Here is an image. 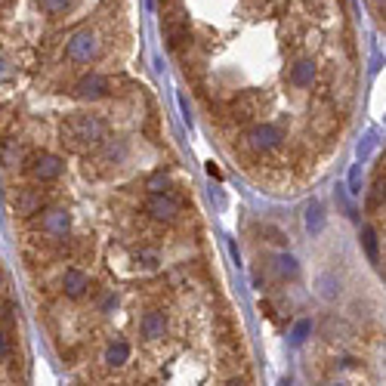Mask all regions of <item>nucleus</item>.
Segmentation results:
<instances>
[{
	"instance_id": "obj_1",
	"label": "nucleus",
	"mask_w": 386,
	"mask_h": 386,
	"mask_svg": "<svg viewBox=\"0 0 386 386\" xmlns=\"http://www.w3.org/2000/svg\"><path fill=\"white\" fill-rule=\"evenodd\" d=\"M62 143L75 151H90V149H99L105 143V124L99 115H71L68 121L62 124Z\"/></svg>"
},
{
	"instance_id": "obj_2",
	"label": "nucleus",
	"mask_w": 386,
	"mask_h": 386,
	"mask_svg": "<svg viewBox=\"0 0 386 386\" xmlns=\"http://www.w3.org/2000/svg\"><path fill=\"white\" fill-rule=\"evenodd\" d=\"M284 143V133L275 127V124H254L248 133H244V145H248L254 155H269L278 145Z\"/></svg>"
},
{
	"instance_id": "obj_3",
	"label": "nucleus",
	"mask_w": 386,
	"mask_h": 386,
	"mask_svg": "<svg viewBox=\"0 0 386 386\" xmlns=\"http://www.w3.org/2000/svg\"><path fill=\"white\" fill-rule=\"evenodd\" d=\"M65 53H68L71 62H90V59H96V53H99V37L93 35L90 28L75 31V35L68 37V44H65Z\"/></svg>"
},
{
	"instance_id": "obj_4",
	"label": "nucleus",
	"mask_w": 386,
	"mask_h": 386,
	"mask_svg": "<svg viewBox=\"0 0 386 386\" xmlns=\"http://www.w3.org/2000/svg\"><path fill=\"white\" fill-rule=\"evenodd\" d=\"M145 214H149L155 223H176L179 214H183V208H179V201L167 192H161V195H149V201H145Z\"/></svg>"
},
{
	"instance_id": "obj_5",
	"label": "nucleus",
	"mask_w": 386,
	"mask_h": 386,
	"mask_svg": "<svg viewBox=\"0 0 386 386\" xmlns=\"http://www.w3.org/2000/svg\"><path fill=\"white\" fill-rule=\"evenodd\" d=\"M28 173L37 183H53L62 173V158L53 155V151H37V155L28 158Z\"/></svg>"
},
{
	"instance_id": "obj_6",
	"label": "nucleus",
	"mask_w": 386,
	"mask_h": 386,
	"mask_svg": "<svg viewBox=\"0 0 386 386\" xmlns=\"http://www.w3.org/2000/svg\"><path fill=\"white\" fill-rule=\"evenodd\" d=\"M71 229V214L65 208H46L41 210V232L46 238H65Z\"/></svg>"
},
{
	"instance_id": "obj_7",
	"label": "nucleus",
	"mask_w": 386,
	"mask_h": 386,
	"mask_svg": "<svg viewBox=\"0 0 386 386\" xmlns=\"http://www.w3.org/2000/svg\"><path fill=\"white\" fill-rule=\"evenodd\" d=\"M109 90H111V81L109 77H102V75H84L81 81L75 84V96L77 99H105L109 96Z\"/></svg>"
},
{
	"instance_id": "obj_8",
	"label": "nucleus",
	"mask_w": 386,
	"mask_h": 386,
	"mask_svg": "<svg viewBox=\"0 0 386 386\" xmlns=\"http://www.w3.org/2000/svg\"><path fill=\"white\" fill-rule=\"evenodd\" d=\"M41 204H44V198H41V192H37V189L19 185V189L12 192V208H16L19 217H35V214H41Z\"/></svg>"
},
{
	"instance_id": "obj_9",
	"label": "nucleus",
	"mask_w": 386,
	"mask_h": 386,
	"mask_svg": "<svg viewBox=\"0 0 386 386\" xmlns=\"http://www.w3.org/2000/svg\"><path fill=\"white\" fill-rule=\"evenodd\" d=\"M139 334L145 337V340H161L164 334H167V318H164V312L158 309H149L143 318H139Z\"/></svg>"
},
{
	"instance_id": "obj_10",
	"label": "nucleus",
	"mask_w": 386,
	"mask_h": 386,
	"mask_svg": "<svg viewBox=\"0 0 386 386\" xmlns=\"http://www.w3.org/2000/svg\"><path fill=\"white\" fill-rule=\"evenodd\" d=\"M86 288H90V275L81 269H65L62 275V291L65 297H71V300H81V297L86 294Z\"/></svg>"
},
{
	"instance_id": "obj_11",
	"label": "nucleus",
	"mask_w": 386,
	"mask_h": 386,
	"mask_svg": "<svg viewBox=\"0 0 386 386\" xmlns=\"http://www.w3.org/2000/svg\"><path fill=\"white\" fill-rule=\"evenodd\" d=\"M124 158H127V143L124 139H105L102 145H99L96 151V164H121Z\"/></svg>"
},
{
	"instance_id": "obj_12",
	"label": "nucleus",
	"mask_w": 386,
	"mask_h": 386,
	"mask_svg": "<svg viewBox=\"0 0 386 386\" xmlns=\"http://www.w3.org/2000/svg\"><path fill=\"white\" fill-rule=\"evenodd\" d=\"M288 81L294 84L297 90H306V86H312V81H315V62H312V59H297V62L291 65Z\"/></svg>"
},
{
	"instance_id": "obj_13",
	"label": "nucleus",
	"mask_w": 386,
	"mask_h": 386,
	"mask_svg": "<svg viewBox=\"0 0 386 386\" xmlns=\"http://www.w3.org/2000/svg\"><path fill=\"white\" fill-rule=\"evenodd\" d=\"M130 343L127 340H111L109 346H105L102 352V362L109 365V368H124V365L130 362Z\"/></svg>"
},
{
	"instance_id": "obj_14",
	"label": "nucleus",
	"mask_w": 386,
	"mask_h": 386,
	"mask_svg": "<svg viewBox=\"0 0 386 386\" xmlns=\"http://www.w3.org/2000/svg\"><path fill=\"white\" fill-rule=\"evenodd\" d=\"M272 269H275L278 278H297L300 275V266H297V259L291 254H278L275 259H272Z\"/></svg>"
},
{
	"instance_id": "obj_15",
	"label": "nucleus",
	"mask_w": 386,
	"mask_h": 386,
	"mask_svg": "<svg viewBox=\"0 0 386 386\" xmlns=\"http://www.w3.org/2000/svg\"><path fill=\"white\" fill-rule=\"evenodd\" d=\"M167 41H170V46H183L189 41V22H185V19L167 22Z\"/></svg>"
},
{
	"instance_id": "obj_16",
	"label": "nucleus",
	"mask_w": 386,
	"mask_h": 386,
	"mask_svg": "<svg viewBox=\"0 0 386 386\" xmlns=\"http://www.w3.org/2000/svg\"><path fill=\"white\" fill-rule=\"evenodd\" d=\"M362 248H365V254H368L371 263H377V259H380V248H377V232L371 229V226H365V229H362Z\"/></svg>"
},
{
	"instance_id": "obj_17",
	"label": "nucleus",
	"mask_w": 386,
	"mask_h": 386,
	"mask_svg": "<svg viewBox=\"0 0 386 386\" xmlns=\"http://www.w3.org/2000/svg\"><path fill=\"white\" fill-rule=\"evenodd\" d=\"M306 229H309V232L322 229V204H318V201H312L309 208H306Z\"/></svg>"
},
{
	"instance_id": "obj_18",
	"label": "nucleus",
	"mask_w": 386,
	"mask_h": 386,
	"mask_svg": "<svg viewBox=\"0 0 386 386\" xmlns=\"http://www.w3.org/2000/svg\"><path fill=\"white\" fill-rule=\"evenodd\" d=\"M309 334H312V322H309V318H303V322H297L294 331H291V343H294V346H303Z\"/></svg>"
},
{
	"instance_id": "obj_19",
	"label": "nucleus",
	"mask_w": 386,
	"mask_h": 386,
	"mask_svg": "<svg viewBox=\"0 0 386 386\" xmlns=\"http://www.w3.org/2000/svg\"><path fill=\"white\" fill-rule=\"evenodd\" d=\"M0 158H3L6 167H12V164H16L19 158H22V151H19L16 139H6V143H3V151H0Z\"/></svg>"
},
{
	"instance_id": "obj_20",
	"label": "nucleus",
	"mask_w": 386,
	"mask_h": 386,
	"mask_svg": "<svg viewBox=\"0 0 386 386\" xmlns=\"http://www.w3.org/2000/svg\"><path fill=\"white\" fill-rule=\"evenodd\" d=\"M145 185H149V192H151V195H161V192H167L170 179H167V173H161V170H158V173H151V176H149V183H145Z\"/></svg>"
},
{
	"instance_id": "obj_21",
	"label": "nucleus",
	"mask_w": 386,
	"mask_h": 386,
	"mask_svg": "<svg viewBox=\"0 0 386 386\" xmlns=\"http://www.w3.org/2000/svg\"><path fill=\"white\" fill-rule=\"evenodd\" d=\"M71 3H75V0H41L44 12H50V16H59V12L71 10Z\"/></svg>"
},
{
	"instance_id": "obj_22",
	"label": "nucleus",
	"mask_w": 386,
	"mask_h": 386,
	"mask_svg": "<svg viewBox=\"0 0 386 386\" xmlns=\"http://www.w3.org/2000/svg\"><path fill=\"white\" fill-rule=\"evenodd\" d=\"M136 263L143 266V269H158L161 257H158V250H139V254H136Z\"/></svg>"
},
{
	"instance_id": "obj_23",
	"label": "nucleus",
	"mask_w": 386,
	"mask_h": 386,
	"mask_svg": "<svg viewBox=\"0 0 386 386\" xmlns=\"http://www.w3.org/2000/svg\"><path fill=\"white\" fill-rule=\"evenodd\" d=\"M349 192H352V195H358V192H362V170H358V164L349 170Z\"/></svg>"
},
{
	"instance_id": "obj_24",
	"label": "nucleus",
	"mask_w": 386,
	"mask_h": 386,
	"mask_svg": "<svg viewBox=\"0 0 386 386\" xmlns=\"http://www.w3.org/2000/svg\"><path fill=\"white\" fill-rule=\"evenodd\" d=\"M318 284H322V297H324V300H331V297L337 294V291H334V278H331V275H322V278H318Z\"/></svg>"
},
{
	"instance_id": "obj_25",
	"label": "nucleus",
	"mask_w": 386,
	"mask_h": 386,
	"mask_svg": "<svg viewBox=\"0 0 386 386\" xmlns=\"http://www.w3.org/2000/svg\"><path fill=\"white\" fill-rule=\"evenodd\" d=\"M10 352H12L10 334H6V331H0V362H3V358H10Z\"/></svg>"
},
{
	"instance_id": "obj_26",
	"label": "nucleus",
	"mask_w": 386,
	"mask_h": 386,
	"mask_svg": "<svg viewBox=\"0 0 386 386\" xmlns=\"http://www.w3.org/2000/svg\"><path fill=\"white\" fill-rule=\"evenodd\" d=\"M10 77H12V68L3 62V59H0V81H10Z\"/></svg>"
},
{
	"instance_id": "obj_27",
	"label": "nucleus",
	"mask_w": 386,
	"mask_h": 386,
	"mask_svg": "<svg viewBox=\"0 0 386 386\" xmlns=\"http://www.w3.org/2000/svg\"><path fill=\"white\" fill-rule=\"evenodd\" d=\"M371 6H374V12H380V16H386V0H368Z\"/></svg>"
},
{
	"instance_id": "obj_28",
	"label": "nucleus",
	"mask_w": 386,
	"mask_h": 386,
	"mask_svg": "<svg viewBox=\"0 0 386 386\" xmlns=\"http://www.w3.org/2000/svg\"><path fill=\"white\" fill-rule=\"evenodd\" d=\"M226 386H250V383L244 380V377H229V380H226Z\"/></svg>"
},
{
	"instance_id": "obj_29",
	"label": "nucleus",
	"mask_w": 386,
	"mask_h": 386,
	"mask_svg": "<svg viewBox=\"0 0 386 386\" xmlns=\"http://www.w3.org/2000/svg\"><path fill=\"white\" fill-rule=\"evenodd\" d=\"M111 306H115V294H105L102 297V309H111Z\"/></svg>"
},
{
	"instance_id": "obj_30",
	"label": "nucleus",
	"mask_w": 386,
	"mask_h": 386,
	"mask_svg": "<svg viewBox=\"0 0 386 386\" xmlns=\"http://www.w3.org/2000/svg\"><path fill=\"white\" fill-rule=\"evenodd\" d=\"M278 386H291V380H282V383H278Z\"/></svg>"
},
{
	"instance_id": "obj_31",
	"label": "nucleus",
	"mask_w": 386,
	"mask_h": 386,
	"mask_svg": "<svg viewBox=\"0 0 386 386\" xmlns=\"http://www.w3.org/2000/svg\"><path fill=\"white\" fill-rule=\"evenodd\" d=\"M328 386H346V383H328Z\"/></svg>"
},
{
	"instance_id": "obj_32",
	"label": "nucleus",
	"mask_w": 386,
	"mask_h": 386,
	"mask_svg": "<svg viewBox=\"0 0 386 386\" xmlns=\"http://www.w3.org/2000/svg\"><path fill=\"white\" fill-rule=\"evenodd\" d=\"M0 284H3V272H0Z\"/></svg>"
}]
</instances>
